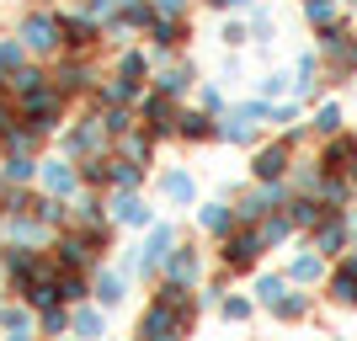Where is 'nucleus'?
Here are the masks:
<instances>
[{
    "mask_svg": "<svg viewBox=\"0 0 357 341\" xmlns=\"http://www.w3.org/2000/svg\"><path fill=\"white\" fill-rule=\"evenodd\" d=\"M118 75H128V80H139V75H144V54H123Z\"/></svg>",
    "mask_w": 357,
    "mask_h": 341,
    "instance_id": "ea45409f",
    "label": "nucleus"
},
{
    "mask_svg": "<svg viewBox=\"0 0 357 341\" xmlns=\"http://www.w3.org/2000/svg\"><path fill=\"white\" fill-rule=\"evenodd\" d=\"M176 134H181V139H192V144H203V139H213L219 128H213L203 112H187V118H176Z\"/></svg>",
    "mask_w": 357,
    "mask_h": 341,
    "instance_id": "ddd939ff",
    "label": "nucleus"
},
{
    "mask_svg": "<svg viewBox=\"0 0 357 341\" xmlns=\"http://www.w3.org/2000/svg\"><path fill=\"white\" fill-rule=\"evenodd\" d=\"M171 278L192 288V282L203 278V262H197V251H171Z\"/></svg>",
    "mask_w": 357,
    "mask_h": 341,
    "instance_id": "9b49d317",
    "label": "nucleus"
},
{
    "mask_svg": "<svg viewBox=\"0 0 357 341\" xmlns=\"http://www.w3.org/2000/svg\"><path fill=\"white\" fill-rule=\"evenodd\" d=\"M0 176H6V181H32V160H27V149H11V155L0 160Z\"/></svg>",
    "mask_w": 357,
    "mask_h": 341,
    "instance_id": "2eb2a0df",
    "label": "nucleus"
},
{
    "mask_svg": "<svg viewBox=\"0 0 357 341\" xmlns=\"http://www.w3.org/2000/svg\"><path fill=\"white\" fill-rule=\"evenodd\" d=\"M288 91V75H267V80H261V96H283Z\"/></svg>",
    "mask_w": 357,
    "mask_h": 341,
    "instance_id": "37998d69",
    "label": "nucleus"
},
{
    "mask_svg": "<svg viewBox=\"0 0 357 341\" xmlns=\"http://www.w3.org/2000/svg\"><path fill=\"white\" fill-rule=\"evenodd\" d=\"M107 134H112V128H107V118H91V123H80V128L64 139V149H70V155H102V149H107Z\"/></svg>",
    "mask_w": 357,
    "mask_h": 341,
    "instance_id": "39448f33",
    "label": "nucleus"
},
{
    "mask_svg": "<svg viewBox=\"0 0 357 341\" xmlns=\"http://www.w3.org/2000/svg\"><path fill=\"white\" fill-rule=\"evenodd\" d=\"M288 213H294V224H320V219H326V208H320V203H310V197L288 203Z\"/></svg>",
    "mask_w": 357,
    "mask_h": 341,
    "instance_id": "a878e982",
    "label": "nucleus"
},
{
    "mask_svg": "<svg viewBox=\"0 0 357 341\" xmlns=\"http://www.w3.org/2000/svg\"><path fill=\"white\" fill-rule=\"evenodd\" d=\"M331 294L342 298V304H357V256L347 262L342 272H336V282H331Z\"/></svg>",
    "mask_w": 357,
    "mask_h": 341,
    "instance_id": "4468645a",
    "label": "nucleus"
},
{
    "mask_svg": "<svg viewBox=\"0 0 357 341\" xmlns=\"http://www.w3.org/2000/svg\"><path fill=\"white\" fill-rule=\"evenodd\" d=\"M38 326H43L48 336H64V331H70L75 320H70V315H64V310H54V304H48V310H43V320H38Z\"/></svg>",
    "mask_w": 357,
    "mask_h": 341,
    "instance_id": "2f4dec72",
    "label": "nucleus"
},
{
    "mask_svg": "<svg viewBox=\"0 0 357 341\" xmlns=\"http://www.w3.org/2000/svg\"><path fill=\"white\" fill-rule=\"evenodd\" d=\"M96 298L112 310V304L123 298V272H96Z\"/></svg>",
    "mask_w": 357,
    "mask_h": 341,
    "instance_id": "a211bd4d",
    "label": "nucleus"
},
{
    "mask_svg": "<svg viewBox=\"0 0 357 341\" xmlns=\"http://www.w3.org/2000/svg\"><path fill=\"white\" fill-rule=\"evenodd\" d=\"M22 54H27V43H22V38H6V43H0V75L16 70V64H22Z\"/></svg>",
    "mask_w": 357,
    "mask_h": 341,
    "instance_id": "c756f323",
    "label": "nucleus"
},
{
    "mask_svg": "<svg viewBox=\"0 0 357 341\" xmlns=\"http://www.w3.org/2000/svg\"><path fill=\"white\" fill-rule=\"evenodd\" d=\"M256 298H261L267 310H278V304L288 298V282L283 278H261V282H256Z\"/></svg>",
    "mask_w": 357,
    "mask_h": 341,
    "instance_id": "412c9836",
    "label": "nucleus"
},
{
    "mask_svg": "<svg viewBox=\"0 0 357 341\" xmlns=\"http://www.w3.org/2000/svg\"><path fill=\"white\" fill-rule=\"evenodd\" d=\"M144 112H149V128H155V134H176V112H171V96H165V91L144 96Z\"/></svg>",
    "mask_w": 357,
    "mask_h": 341,
    "instance_id": "1a4fd4ad",
    "label": "nucleus"
},
{
    "mask_svg": "<svg viewBox=\"0 0 357 341\" xmlns=\"http://www.w3.org/2000/svg\"><path fill=\"white\" fill-rule=\"evenodd\" d=\"M187 326H192V315L176 310V304H165V298H155V304L139 315V336H155V341L176 336V331H187Z\"/></svg>",
    "mask_w": 357,
    "mask_h": 341,
    "instance_id": "f257e3e1",
    "label": "nucleus"
},
{
    "mask_svg": "<svg viewBox=\"0 0 357 341\" xmlns=\"http://www.w3.org/2000/svg\"><path fill=\"white\" fill-rule=\"evenodd\" d=\"M347 54H352V64H357V43H352V48H347Z\"/></svg>",
    "mask_w": 357,
    "mask_h": 341,
    "instance_id": "09e8293b",
    "label": "nucleus"
},
{
    "mask_svg": "<svg viewBox=\"0 0 357 341\" xmlns=\"http://www.w3.org/2000/svg\"><path fill=\"white\" fill-rule=\"evenodd\" d=\"M155 11H160V16H181V11H187V0H155Z\"/></svg>",
    "mask_w": 357,
    "mask_h": 341,
    "instance_id": "49530a36",
    "label": "nucleus"
},
{
    "mask_svg": "<svg viewBox=\"0 0 357 341\" xmlns=\"http://www.w3.org/2000/svg\"><path fill=\"white\" fill-rule=\"evenodd\" d=\"M134 86H139V80H128V75H118V80H107V86H102V102H112V107L134 102Z\"/></svg>",
    "mask_w": 357,
    "mask_h": 341,
    "instance_id": "aec40b11",
    "label": "nucleus"
},
{
    "mask_svg": "<svg viewBox=\"0 0 357 341\" xmlns=\"http://www.w3.org/2000/svg\"><path fill=\"white\" fill-rule=\"evenodd\" d=\"M224 320H251V304L245 298H224Z\"/></svg>",
    "mask_w": 357,
    "mask_h": 341,
    "instance_id": "a19ab883",
    "label": "nucleus"
},
{
    "mask_svg": "<svg viewBox=\"0 0 357 341\" xmlns=\"http://www.w3.org/2000/svg\"><path fill=\"white\" fill-rule=\"evenodd\" d=\"M123 6H134V0H91V16H112V11H123Z\"/></svg>",
    "mask_w": 357,
    "mask_h": 341,
    "instance_id": "79ce46f5",
    "label": "nucleus"
},
{
    "mask_svg": "<svg viewBox=\"0 0 357 341\" xmlns=\"http://www.w3.org/2000/svg\"><path fill=\"white\" fill-rule=\"evenodd\" d=\"M96 38H102V32H96V16H70V22H64V43L80 48V54H86Z\"/></svg>",
    "mask_w": 357,
    "mask_h": 341,
    "instance_id": "9d476101",
    "label": "nucleus"
},
{
    "mask_svg": "<svg viewBox=\"0 0 357 341\" xmlns=\"http://www.w3.org/2000/svg\"><path fill=\"white\" fill-rule=\"evenodd\" d=\"M288 229H294V213H267V219H261V240H267V245L288 240Z\"/></svg>",
    "mask_w": 357,
    "mask_h": 341,
    "instance_id": "6ab92c4d",
    "label": "nucleus"
},
{
    "mask_svg": "<svg viewBox=\"0 0 357 341\" xmlns=\"http://www.w3.org/2000/svg\"><path fill=\"white\" fill-rule=\"evenodd\" d=\"M213 6H251V0H213Z\"/></svg>",
    "mask_w": 357,
    "mask_h": 341,
    "instance_id": "de8ad7c7",
    "label": "nucleus"
},
{
    "mask_svg": "<svg viewBox=\"0 0 357 341\" xmlns=\"http://www.w3.org/2000/svg\"><path fill=\"white\" fill-rule=\"evenodd\" d=\"M139 176H144V171H139V160H128V155H123V160H112V181H118V187H139Z\"/></svg>",
    "mask_w": 357,
    "mask_h": 341,
    "instance_id": "bb28decb",
    "label": "nucleus"
},
{
    "mask_svg": "<svg viewBox=\"0 0 357 341\" xmlns=\"http://www.w3.org/2000/svg\"><path fill=\"white\" fill-rule=\"evenodd\" d=\"M352 181H357V165H352Z\"/></svg>",
    "mask_w": 357,
    "mask_h": 341,
    "instance_id": "8fccbe9b",
    "label": "nucleus"
},
{
    "mask_svg": "<svg viewBox=\"0 0 357 341\" xmlns=\"http://www.w3.org/2000/svg\"><path fill=\"white\" fill-rule=\"evenodd\" d=\"M261 245H267V240H261V229H245V235H235V240L224 235V251H219V262H224L229 272H245V267L256 262V251H261Z\"/></svg>",
    "mask_w": 357,
    "mask_h": 341,
    "instance_id": "20e7f679",
    "label": "nucleus"
},
{
    "mask_svg": "<svg viewBox=\"0 0 357 341\" xmlns=\"http://www.w3.org/2000/svg\"><path fill=\"white\" fill-rule=\"evenodd\" d=\"M160 192L171 197V203H192V197H197V181L187 176V171H171V176L160 181Z\"/></svg>",
    "mask_w": 357,
    "mask_h": 341,
    "instance_id": "f8f14e48",
    "label": "nucleus"
},
{
    "mask_svg": "<svg viewBox=\"0 0 357 341\" xmlns=\"http://www.w3.org/2000/svg\"><path fill=\"white\" fill-rule=\"evenodd\" d=\"M107 128H112V134H128V128H134V112H128V107H112V112H107Z\"/></svg>",
    "mask_w": 357,
    "mask_h": 341,
    "instance_id": "58836bf2",
    "label": "nucleus"
},
{
    "mask_svg": "<svg viewBox=\"0 0 357 341\" xmlns=\"http://www.w3.org/2000/svg\"><path fill=\"white\" fill-rule=\"evenodd\" d=\"M320 86V70H314V54H304L298 59V80H294V91H314Z\"/></svg>",
    "mask_w": 357,
    "mask_h": 341,
    "instance_id": "473e14b6",
    "label": "nucleus"
},
{
    "mask_svg": "<svg viewBox=\"0 0 357 341\" xmlns=\"http://www.w3.org/2000/svg\"><path fill=\"white\" fill-rule=\"evenodd\" d=\"M22 43H27L32 54H54V48L64 43V22H54L48 11H32L27 22H22Z\"/></svg>",
    "mask_w": 357,
    "mask_h": 341,
    "instance_id": "f03ea898",
    "label": "nucleus"
},
{
    "mask_svg": "<svg viewBox=\"0 0 357 341\" xmlns=\"http://www.w3.org/2000/svg\"><path fill=\"white\" fill-rule=\"evenodd\" d=\"M181 38H187V22H181V16H165V22H155V43H160V48H176Z\"/></svg>",
    "mask_w": 357,
    "mask_h": 341,
    "instance_id": "f3484780",
    "label": "nucleus"
},
{
    "mask_svg": "<svg viewBox=\"0 0 357 341\" xmlns=\"http://www.w3.org/2000/svg\"><path fill=\"white\" fill-rule=\"evenodd\" d=\"M54 86H59L64 96H70V91H86V86H91V75H86V70H75V64H70V70H59V75H54Z\"/></svg>",
    "mask_w": 357,
    "mask_h": 341,
    "instance_id": "cd10ccee",
    "label": "nucleus"
},
{
    "mask_svg": "<svg viewBox=\"0 0 357 341\" xmlns=\"http://www.w3.org/2000/svg\"><path fill=\"white\" fill-rule=\"evenodd\" d=\"M59 298H86V282H80V278H64V288H59Z\"/></svg>",
    "mask_w": 357,
    "mask_h": 341,
    "instance_id": "a18cd8bd",
    "label": "nucleus"
},
{
    "mask_svg": "<svg viewBox=\"0 0 357 341\" xmlns=\"http://www.w3.org/2000/svg\"><path fill=\"white\" fill-rule=\"evenodd\" d=\"M118 219H123V224H149L155 213H149L139 197H118Z\"/></svg>",
    "mask_w": 357,
    "mask_h": 341,
    "instance_id": "b1692460",
    "label": "nucleus"
},
{
    "mask_svg": "<svg viewBox=\"0 0 357 341\" xmlns=\"http://www.w3.org/2000/svg\"><path fill=\"white\" fill-rule=\"evenodd\" d=\"M267 118V107L261 102H245V107H229L224 112V123H219V139H235V144H245V139L256 134V123Z\"/></svg>",
    "mask_w": 357,
    "mask_h": 341,
    "instance_id": "7ed1b4c3",
    "label": "nucleus"
},
{
    "mask_svg": "<svg viewBox=\"0 0 357 341\" xmlns=\"http://www.w3.org/2000/svg\"><path fill=\"white\" fill-rule=\"evenodd\" d=\"M304 310H310V298H304V294H288V298H283V304H278L272 315H283V320H298Z\"/></svg>",
    "mask_w": 357,
    "mask_h": 341,
    "instance_id": "f704fd0d",
    "label": "nucleus"
},
{
    "mask_svg": "<svg viewBox=\"0 0 357 341\" xmlns=\"http://www.w3.org/2000/svg\"><path fill=\"white\" fill-rule=\"evenodd\" d=\"M342 240H347V229H342V224H336V219H320V235H314V251H342Z\"/></svg>",
    "mask_w": 357,
    "mask_h": 341,
    "instance_id": "5701e85b",
    "label": "nucleus"
},
{
    "mask_svg": "<svg viewBox=\"0 0 357 341\" xmlns=\"http://www.w3.org/2000/svg\"><path fill=\"white\" fill-rule=\"evenodd\" d=\"M75 187H80V176H75V165H70V160H43V192L70 197Z\"/></svg>",
    "mask_w": 357,
    "mask_h": 341,
    "instance_id": "423d86ee",
    "label": "nucleus"
},
{
    "mask_svg": "<svg viewBox=\"0 0 357 341\" xmlns=\"http://www.w3.org/2000/svg\"><path fill=\"white\" fill-rule=\"evenodd\" d=\"M352 155H357V144H352V139H336V144L326 149V165H342V160H352Z\"/></svg>",
    "mask_w": 357,
    "mask_h": 341,
    "instance_id": "4c0bfd02",
    "label": "nucleus"
},
{
    "mask_svg": "<svg viewBox=\"0 0 357 341\" xmlns=\"http://www.w3.org/2000/svg\"><path fill=\"white\" fill-rule=\"evenodd\" d=\"M187 86H192V64H187V70H165L160 75V91H165V96H181Z\"/></svg>",
    "mask_w": 357,
    "mask_h": 341,
    "instance_id": "393cba45",
    "label": "nucleus"
},
{
    "mask_svg": "<svg viewBox=\"0 0 357 341\" xmlns=\"http://www.w3.org/2000/svg\"><path fill=\"white\" fill-rule=\"evenodd\" d=\"M75 331L80 336H102V310H80L75 315Z\"/></svg>",
    "mask_w": 357,
    "mask_h": 341,
    "instance_id": "72a5a7b5",
    "label": "nucleus"
},
{
    "mask_svg": "<svg viewBox=\"0 0 357 341\" xmlns=\"http://www.w3.org/2000/svg\"><path fill=\"white\" fill-rule=\"evenodd\" d=\"M342 128V107H320V118H314V134H336Z\"/></svg>",
    "mask_w": 357,
    "mask_h": 341,
    "instance_id": "c9c22d12",
    "label": "nucleus"
},
{
    "mask_svg": "<svg viewBox=\"0 0 357 341\" xmlns=\"http://www.w3.org/2000/svg\"><path fill=\"white\" fill-rule=\"evenodd\" d=\"M123 139V155H128V160H144L149 165V139L144 134H134V128H128V134H118Z\"/></svg>",
    "mask_w": 357,
    "mask_h": 341,
    "instance_id": "c85d7f7f",
    "label": "nucleus"
},
{
    "mask_svg": "<svg viewBox=\"0 0 357 341\" xmlns=\"http://www.w3.org/2000/svg\"><path fill=\"white\" fill-rule=\"evenodd\" d=\"M320 272H326V262H320V256H298V262H294V282H314Z\"/></svg>",
    "mask_w": 357,
    "mask_h": 341,
    "instance_id": "7c9ffc66",
    "label": "nucleus"
},
{
    "mask_svg": "<svg viewBox=\"0 0 357 341\" xmlns=\"http://www.w3.org/2000/svg\"><path fill=\"white\" fill-rule=\"evenodd\" d=\"M283 171H288V144L256 149V176H261V181H283Z\"/></svg>",
    "mask_w": 357,
    "mask_h": 341,
    "instance_id": "6e6552de",
    "label": "nucleus"
},
{
    "mask_svg": "<svg viewBox=\"0 0 357 341\" xmlns=\"http://www.w3.org/2000/svg\"><path fill=\"white\" fill-rule=\"evenodd\" d=\"M320 192H326V203H342V197H347V181H320Z\"/></svg>",
    "mask_w": 357,
    "mask_h": 341,
    "instance_id": "c03bdc74",
    "label": "nucleus"
},
{
    "mask_svg": "<svg viewBox=\"0 0 357 341\" xmlns=\"http://www.w3.org/2000/svg\"><path fill=\"white\" fill-rule=\"evenodd\" d=\"M203 229H213V235H229L235 229V213L224 203H203Z\"/></svg>",
    "mask_w": 357,
    "mask_h": 341,
    "instance_id": "dca6fc26",
    "label": "nucleus"
},
{
    "mask_svg": "<svg viewBox=\"0 0 357 341\" xmlns=\"http://www.w3.org/2000/svg\"><path fill=\"white\" fill-rule=\"evenodd\" d=\"M304 16H310V22H320V27H326L331 16H336V6H331V0H304Z\"/></svg>",
    "mask_w": 357,
    "mask_h": 341,
    "instance_id": "e433bc0d",
    "label": "nucleus"
},
{
    "mask_svg": "<svg viewBox=\"0 0 357 341\" xmlns=\"http://www.w3.org/2000/svg\"><path fill=\"white\" fill-rule=\"evenodd\" d=\"M0 331L27 336V331H32V315H27V310H16V304H6V310H0Z\"/></svg>",
    "mask_w": 357,
    "mask_h": 341,
    "instance_id": "4be33fe9",
    "label": "nucleus"
},
{
    "mask_svg": "<svg viewBox=\"0 0 357 341\" xmlns=\"http://www.w3.org/2000/svg\"><path fill=\"white\" fill-rule=\"evenodd\" d=\"M171 245H176V229H165V224H160V229L144 240V251H139V267L149 272L155 262H171Z\"/></svg>",
    "mask_w": 357,
    "mask_h": 341,
    "instance_id": "0eeeda50",
    "label": "nucleus"
}]
</instances>
